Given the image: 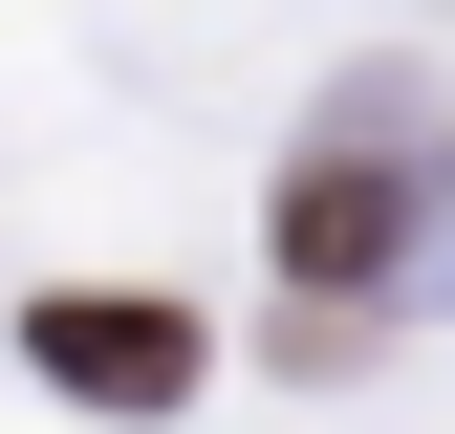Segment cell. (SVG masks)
Returning <instances> with one entry per match:
<instances>
[{
    "label": "cell",
    "mask_w": 455,
    "mask_h": 434,
    "mask_svg": "<svg viewBox=\"0 0 455 434\" xmlns=\"http://www.w3.org/2000/svg\"><path fill=\"white\" fill-rule=\"evenodd\" d=\"M412 174H434V108H412V87H347V108H325V152L282 174V261H304V304H325V283H390Z\"/></svg>",
    "instance_id": "obj_1"
},
{
    "label": "cell",
    "mask_w": 455,
    "mask_h": 434,
    "mask_svg": "<svg viewBox=\"0 0 455 434\" xmlns=\"http://www.w3.org/2000/svg\"><path fill=\"white\" fill-rule=\"evenodd\" d=\"M22 348L66 369L87 413H174V391H196V304H44Z\"/></svg>",
    "instance_id": "obj_2"
}]
</instances>
